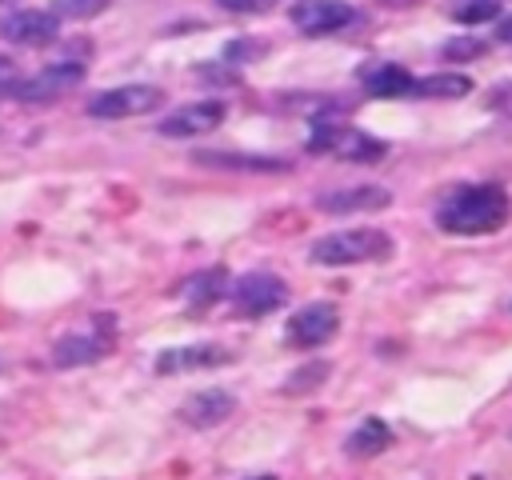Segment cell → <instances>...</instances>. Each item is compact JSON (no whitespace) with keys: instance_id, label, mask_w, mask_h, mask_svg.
I'll list each match as a JSON object with an SVG mask.
<instances>
[{"instance_id":"6da1fadb","label":"cell","mask_w":512,"mask_h":480,"mask_svg":"<svg viewBox=\"0 0 512 480\" xmlns=\"http://www.w3.org/2000/svg\"><path fill=\"white\" fill-rule=\"evenodd\" d=\"M508 216H512V196L504 192V184L492 180L456 184L432 208V224L444 236H492L508 224Z\"/></svg>"},{"instance_id":"7a4b0ae2","label":"cell","mask_w":512,"mask_h":480,"mask_svg":"<svg viewBox=\"0 0 512 480\" xmlns=\"http://www.w3.org/2000/svg\"><path fill=\"white\" fill-rule=\"evenodd\" d=\"M392 236L384 228H340L308 244V264L320 268H352V264H372L392 256Z\"/></svg>"},{"instance_id":"3957f363","label":"cell","mask_w":512,"mask_h":480,"mask_svg":"<svg viewBox=\"0 0 512 480\" xmlns=\"http://www.w3.org/2000/svg\"><path fill=\"white\" fill-rule=\"evenodd\" d=\"M308 148L312 152H328L336 160H352V164H376V160L388 156L384 140H376V136H368L360 128H348V124H340L332 116H320V124L308 136Z\"/></svg>"},{"instance_id":"277c9868","label":"cell","mask_w":512,"mask_h":480,"mask_svg":"<svg viewBox=\"0 0 512 480\" xmlns=\"http://www.w3.org/2000/svg\"><path fill=\"white\" fill-rule=\"evenodd\" d=\"M228 296H232V308L244 320H264V316H272V312H280L288 304V284L276 272L252 268V272L228 280Z\"/></svg>"},{"instance_id":"5b68a950","label":"cell","mask_w":512,"mask_h":480,"mask_svg":"<svg viewBox=\"0 0 512 480\" xmlns=\"http://www.w3.org/2000/svg\"><path fill=\"white\" fill-rule=\"evenodd\" d=\"M116 348V320L112 316H96L88 328L80 332H64L52 344V368H80V364H96Z\"/></svg>"},{"instance_id":"8992f818","label":"cell","mask_w":512,"mask_h":480,"mask_svg":"<svg viewBox=\"0 0 512 480\" xmlns=\"http://www.w3.org/2000/svg\"><path fill=\"white\" fill-rule=\"evenodd\" d=\"M340 332V312L332 300H308L304 308H296L284 324V344L292 348H320Z\"/></svg>"},{"instance_id":"52a82bcc","label":"cell","mask_w":512,"mask_h":480,"mask_svg":"<svg viewBox=\"0 0 512 480\" xmlns=\"http://www.w3.org/2000/svg\"><path fill=\"white\" fill-rule=\"evenodd\" d=\"M160 104H164V92L156 84H120V88H108V92L92 96L88 116L92 120H128V116H144Z\"/></svg>"},{"instance_id":"ba28073f","label":"cell","mask_w":512,"mask_h":480,"mask_svg":"<svg viewBox=\"0 0 512 480\" xmlns=\"http://www.w3.org/2000/svg\"><path fill=\"white\" fill-rule=\"evenodd\" d=\"M232 360H236V352L228 344L196 340V344H176V348L156 352L152 368H156V376H184V372H208V368H220Z\"/></svg>"},{"instance_id":"9c48e42d","label":"cell","mask_w":512,"mask_h":480,"mask_svg":"<svg viewBox=\"0 0 512 480\" xmlns=\"http://www.w3.org/2000/svg\"><path fill=\"white\" fill-rule=\"evenodd\" d=\"M236 392L232 388H200L192 396H184V404L176 408L180 424L196 428V432H208V428H220L232 412H236Z\"/></svg>"},{"instance_id":"30bf717a","label":"cell","mask_w":512,"mask_h":480,"mask_svg":"<svg viewBox=\"0 0 512 480\" xmlns=\"http://www.w3.org/2000/svg\"><path fill=\"white\" fill-rule=\"evenodd\" d=\"M360 20V12L344 0H300L292 8V24L304 32V36H332V32H344Z\"/></svg>"},{"instance_id":"8fae6325","label":"cell","mask_w":512,"mask_h":480,"mask_svg":"<svg viewBox=\"0 0 512 480\" xmlns=\"http://www.w3.org/2000/svg\"><path fill=\"white\" fill-rule=\"evenodd\" d=\"M228 108L224 100H196V104H180L172 116L160 120V136H172V140H192V136H208L224 124Z\"/></svg>"},{"instance_id":"7c38bea8","label":"cell","mask_w":512,"mask_h":480,"mask_svg":"<svg viewBox=\"0 0 512 480\" xmlns=\"http://www.w3.org/2000/svg\"><path fill=\"white\" fill-rule=\"evenodd\" d=\"M392 204V188L384 184H352V188H332L316 196V208L324 216H348V212H380Z\"/></svg>"},{"instance_id":"4fadbf2b","label":"cell","mask_w":512,"mask_h":480,"mask_svg":"<svg viewBox=\"0 0 512 480\" xmlns=\"http://www.w3.org/2000/svg\"><path fill=\"white\" fill-rule=\"evenodd\" d=\"M56 16L52 12H40V8H20V12H8L0 20V36L8 44H24V48H40V44H52L56 40Z\"/></svg>"},{"instance_id":"5bb4252c","label":"cell","mask_w":512,"mask_h":480,"mask_svg":"<svg viewBox=\"0 0 512 480\" xmlns=\"http://www.w3.org/2000/svg\"><path fill=\"white\" fill-rule=\"evenodd\" d=\"M80 80H84V64H80V60H60V64L36 72L32 80L16 84L12 92H16L20 100H56V96H64L68 88H76Z\"/></svg>"},{"instance_id":"9a60e30c","label":"cell","mask_w":512,"mask_h":480,"mask_svg":"<svg viewBox=\"0 0 512 480\" xmlns=\"http://www.w3.org/2000/svg\"><path fill=\"white\" fill-rule=\"evenodd\" d=\"M224 292H228V268H224V264H212V268H204V272H192V276L180 284V296H184L188 312L212 308L216 300H224Z\"/></svg>"},{"instance_id":"2e32d148","label":"cell","mask_w":512,"mask_h":480,"mask_svg":"<svg viewBox=\"0 0 512 480\" xmlns=\"http://www.w3.org/2000/svg\"><path fill=\"white\" fill-rule=\"evenodd\" d=\"M388 444H392V428H388L380 416H368V420H360V424L344 436L340 452L352 456V460H372V456H380Z\"/></svg>"},{"instance_id":"e0dca14e","label":"cell","mask_w":512,"mask_h":480,"mask_svg":"<svg viewBox=\"0 0 512 480\" xmlns=\"http://www.w3.org/2000/svg\"><path fill=\"white\" fill-rule=\"evenodd\" d=\"M364 92L368 96H384V100H396V96H412L416 88V76L400 64H372L364 76H360Z\"/></svg>"},{"instance_id":"ac0fdd59","label":"cell","mask_w":512,"mask_h":480,"mask_svg":"<svg viewBox=\"0 0 512 480\" xmlns=\"http://www.w3.org/2000/svg\"><path fill=\"white\" fill-rule=\"evenodd\" d=\"M200 164L212 168H244V172H288V160L280 156H244V152H196Z\"/></svg>"},{"instance_id":"d6986e66","label":"cell","mask_w":512,"mask_h":480,"mask_svg":"<svg viewBox=\"0 0 512 480\" xmlns=\"http://www.w3.org/2000/svg\"><path fill=\"white\" fill-rule=\"evenodd\" d=\"M472 92V80L468 76H424V80H416V88H412V96H432V100H460V96H468Z\"/></svg>"},{"instance_id":"ffe728a7","label":"cell","mask_w":512,"mask_h":480,"mask_svg":"<svg viewBox=\"0 0 512 480\" xmlns=\"http://www.w3.org/2000/svg\"><path fill=\"white\" fill-rule=\"evenodd\" d=\"M328 372H332V360H308V364H300V368L280 384V392H288V396L308 392V388L324 384V380H328Z\"/></svg>"},{"instance_id":"44dd1931","label":"cell","mask_w":512,"mask_h":480,"mask_svg":"<svg viewBox=\"0 0 512 480\" xmlns=\"http://www.w3.org/2000/svg\"><path fill=\"white\" fill-rule=\"evenodd\" d=\"M112 0H56L52 4V16H64V20H92L108 8Z\"/></svg>"},{"instance_id":"7402d4cb","label":"cell","mask_w":512,"mask_h":480,"mask_svg":"<svg viewBox=\"0 0 512 480\" xmlns=\"http://www.w3.org/2000/svg\"><path fill=\"white\" fill-rule=\"evenodd\" d=\"M440 56L452 60V64L476 60V56H484V40H476V36H456V40H448V44L440 48Z\"/></svg>"},{"instance_id":"603a6c76","label":"cell","mask_w":512,"mask_h":480,"mask_svg":"<svg viewBox=\"0 0 512 480\" xmlns=\"http://www.w3.org/2000/svg\"><path fill=\"white\" fill-rule=\"evenodd\" d=\"M496 12H500L496 0H464V4L456 8V20L476 24V20H496Z\"/></svg>"},{"instance_id":"cb8c5ba5","label":"cell","mask_w":512,"mask_h":480,"mask_svg":"<svg viewBox=\"0 0 512 480\" xmlns=\"http://www.w3.org/2000/svg\"><path fill=\"white\" fill-rule=\"evenodd\" d=\"M264 52V40H236V44H228V60H252V56H260Z\"/></svg>"},{"instance_id":"d4e9b609","label":"cell","mask_w":512,"mask_h":480,"mask_svg":"<svg viewBox=\"0 0 512 480\" xmlns=\"http://www.w3.org/2000/svg\"><path fill=\"white\" fill-rule=\"evenodd\" d=\"M488 104H492L500 116H508V120H512V80H504V84L488 96Z\"/></svg>"},{"instance_id":"484cf974","label":"cell","mask_w":512,"mask_h":480,"mask_svg":"<svg viewBox=\"0 0 512 480\" xmlns=\"http://www.w3.org/2000/svg\"><path fill=\"white\" fill-rule=\"evenodd\" d=\"M220 8H228V12H264V8H272V0H216Z\"/></svg>"},{"instance_id":"4316f807","label":"cell","mask_w":512,"mask_h":480,"mask_svg":"<svg viewBox=\"0 0 512 480\" xmlns=\"http://www.w3.org/2000/svg\"><path fill=\"white\" fill-rule=\"evenodd\" d=\"M16 84H20V68H16V60L0 56V92H4V88H16Z\"/></svg>"},{"instance_id":"83f0119b","label":"cell","mask_w":512,"mask_h":480,"mask_svg":"<svg viewBox=\"0 0 512 480\" xmlns=\"http://www.w3.org/2000/svg\"><path fill=\"white\" fill-rule=\"evenodd\" d=\"M496 40L512 44V16H496Z\"/></svg>"},{"instance_id":"f1b7e54d","label":"cell","mask_w":512,"mask_h":480,"mask_svg":"<svg viewBox=\"0 0 512 480\" xmlns=\"http://www.w3.org/2000/svg\"><path fill=\"white\" fill-rule=\"evenodd\" d=\"M248 480H276V476H248Z\"/></svg>"},{"instance_id":"f546056e","label":"cell","mask_w":512,"mask_h":480,"mask_svg":"<svg viewBox=\"0 0 512 480\" xmlns=\"http://www.w3.org/2000/svg\"><path fill=\"white\" fill-rule=\"evenodd\" d=\"M0 4H12V0H0Z\"/></svg>"},{"instance_id":"4dcf8cb0","label":"cell","mask_w":512,"mask_h":480,"mask_svg":"<svg viewBox=\"0 0 512 480\" xmlns=\"http://www.w3.org/2000/svg\"><path fill=\"white\" fill-rule=\"evenodd\" d=\"M0 368H4V360H0Z\"/></svg>"},{"instance_id":"1f68e13d","label":"cell","mask_w":512,"mask_h":480,"mask_svg":"<svg viewBox=\"0 0 512 480\" xmlns=\"http://www.w3.org/2000/svg\"><path fill=\"white\" fill-rule=\"evenodd\" d=\"M508 436H512V428H508Z\"/></svg>"}]
</instances>
